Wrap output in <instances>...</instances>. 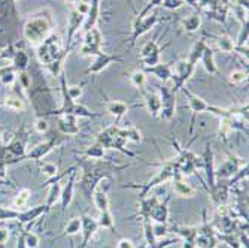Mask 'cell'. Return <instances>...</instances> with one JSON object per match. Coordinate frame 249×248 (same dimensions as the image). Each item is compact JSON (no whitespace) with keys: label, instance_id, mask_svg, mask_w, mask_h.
<instances>
[{"label":"cell","instance_id":"33","mask_svg":"<svg viewBox=\"0 0 249 248\" xmlns=\"http://www.w3.org/2000/svg\"><path fill=\"white\" fill-rule=\"evenodd\" d=\"M206 45H208V43H206V40H205V39H200V40H197V42L193 45V48H191V51H190V54H188L187 60H188L191 64L197 66V63L200 61L201 53H203V50H205Z\"/></svg>","mask_w":249,"mask_h":248},{"label":"cell","instance_id":"2","mask_svg":"<svg viewBox=\"0 0 249 248\" xmlns=\"http://www.w3.org/2000/svg\"><path fill=\"white\" fill-rule=\"evenodd\" d=\"M69 53L71 50L63 48L60 36L53 33L42 42L37 56H39L40 63H43L50 69V72L54 76H57L63 72V64H64L66 57L69 56Z\"/></svg>","mask_w":249,"mask_h":248},{"label":"cell","instance_id":"30","mask_svg":"<svg viewBox=\"0 0 249 248\" xmlns=\"http://www.w3.org/2000/svg\"><path fill=\"white\" fill-rule=\"evenodd\" d=\"M128 109H130V106L121 100H107L106 102V111L117 120H121L128 112Z\"/></svg>","mask_w":249,"mask_h":248},{"label":"cell","instance_id":"56","mask_svg":"<svg viewBox=\"0 0 249 248\" xmlns=\"http://www.w3.org/2000/svg\"><path fill=\"white\" fill-rule=\"evenodd\" d=\"M17 248H26V239H24V235H21L19 239H18V247Z\"/></svg>","mask_w":249,"mask_h":248},{"label":"cell","instance_id":"42","mask_svg":"<svg viewBox=\"0 0 249 248\" xmlns=\"http://www.w3.org/2000/svg\"><path fill=\"white\" fill-rule=\"evenodd\" d=\"M230 79V84L231 85H239V84H243L248 81V72L245 71H233L229 76Z\"/></svg>","mask_w":249,"mask_h":248},{"label":"cell","instance_id":"46","mask_svg":"<svg viewBox=\"0 0 249 248\" xmlns=\"http://www.w3.org/2000/svg\"><path fill=\"white\" fill-rule=\"evenodd\" d=\"M161 2L163 0H148V5L141 11V14L138 15L139 18H142V17H145V15H148V14H151V9H154L155 6H161Z\"/></svg>","mask_w":249,"mask_h":248},{"label":"cell","instance_id":"54","mask_svg":"<svg viewBox=\"0 0 249 248\" xmlns=\"http://www.w3.org/2000/svg\"><path fill=\"white\" fill-rule=\"evenodd\" d=\"M117 248H134V245H133V242L130 239H121L117 244Z\"/></svg>","mask_w":249,"mask_h":248},{"label":"cell","instance_id":"49","mask_svg":"<svg viewBox=\"0 0 249 248\" xmlns=\"http://www.w3.org/2000/svg\"><path fill=\"white\" fill-rule=\"evenodd\" d=\"M67 95H69L73 100L79 99L82 96V85H73V87H67Z\"/></svg>","mask_w":249,"mask_h":248},{"label":"cell","instance_id":"52","mask_svg":"<svg viewBox=\"0 0 249 248\" xmlns=\"http://www.w3.org/2000/svg\"><path fill=\"white\" fill-rule=\"evenodd\" d=\"M11 218H18V212L0 208V220H11Z\"/></svg>","mask_w":249,"mask_h":248},{"label":"cell","instance_id":"25","mask_svg":"<svg viewBox=\"0 0 249 248\" xmlns=\"http://www.w3.org/2000/svg\"><path fill=\"white\" fill-rule=\"evenodd\" d=\"M143 93V97H145V106L148 108V112L151 114V117L157 118L160 117V111H161V99H160V95L157 92H142Z\"/></svg>","mask_w":249,"mask_h":248},{"label":"cell","instance_id":"47","mask_svg":"<svg viewBox=\"0 0 249 248\" xmlns=\"http://www.w3.org/2000/svg\"><path fill=\"white\" fill-rule=\"evenodd\" d=\"M29 197H30V190H22V191H19V194L15 199V205L17 207H24L26 202L29 200Z\"/></svg>","mask_w":249,"mask_h":248},{"label":"cell","instance_id":"3","mask_svg":"<svg viewBox=\"0 0 249 248\" xmlns=\"http://www.w3.org/2000/svg\"><path fill=\"white\" fill-rule=\"evenodd\" d=\"M96 142H99L105 150H117L130 159L136 157V153L125 148V144L128 142V127L109 126L97 133Z\"/></svg>","mask_w":249,"mask_h":248},{"label":"cell","instance_id":"22","mask_svg":"<svg viewBox=\"0 0 249 248\" xmlns=\"http://www.w3.org/2000/svg\"><path fill=\"white\" fill-rule=\"evenodd\" d=\"M75 178H76V169H73L71 173H69V179H67L66 186L61 189V196H60V200H61V211L63 214L66 212L67 207L72 204L73 200V191H75Z\"/></svg>","mask_w":249,"mask_h":248},{"label":"cell","instance_id":"31","mask_svg":"<svg viewBox=\"0 0 249 248\" xmlns=\"http://www.w3.org/2000/svg\"><path fill=\"white\" fill-rule=\"evenodd\" d=\"M182 178L184 176H180V175L173 178V190H175V193L178 196H180V197H193L196 194V189H193L190 184H187Z\"/></svg>","mask_w":249,"mask_h":248},{"label":"cell","instance_id":"5","mask_svg":"<svg viewBox=\"0 0 249 248\" xmlns=\"http://www.w3.org/2000/svg\"><path fill=\"white\" fill-rule=\"evenodd\" d=\"M178 175H180V173L178 171V166H176L175 159H172V160H166L164 165H161V169L158 171L157 175L152 179H149L148 183H145V184H127V186H123V187L124 189L128 187V189L139 190V199H145L148 196V193L154 187L160 186V184H163L166 181H170V179H173ZM180 176H182V175H180Z\"/></svg>","mask_w":249,"mask_h":248},{"label":"cell","instance_id":"53","mask_svg":"<svg viewBox=\"0 0 249 248\" xmlns=\"http://www.w3.org/2000/svg\"><path fill=\"white\" fill-rule=\"evenodd\" d=\"M15 61H17V64L22 69V67H26V66H27V56H26L24 53H18Z\"/></svg>","mask_w":249,"mask_h":248},{"label":"cell","instance_id":"32","mask_svg":"<svg viewBox=\"0 0 249 248\" xmlns=\"http://www.w3.org/2000/svg\"><path fill=\"white\" fill-rule=\"evenodd\" d=\"M93 204L96 205V208L103 212V211H109V199H107V194L105 190L102 189H96L94 193H93Z\"/></svg>","mask_w":249,"mask_h":248},{"label":"cell","instance_id":"51","mask_svg":"<svg viewBox=\"0 0 249 248\" xmlns=\"http://www.w3.org/2000/svg\"><path fill=\"white\" fill-rule=\"evenodd\" d=\"M24 239H26V245L30 247V248H36L39 245V238L33 233H27L24 235Z\"/></svg>","mask_w":249,"mask_h":248},{"label":"cell","instance_id":"37","mask_svg":"<svg viewBox=\"0 0 249 248\" xmlns=\"http://www.w3.org/2000/svg\"><path fill=\"white\" fill-rule=\"evenodd\" d=\"M48 211V207L47 205H40V207H36V208H32L30 211H27V212H22V214H18V218L21 220V221H32V220H35L36 217H39L40 214H43V212H47Z\"/></svg>","mask_w":249,"mask_h":248},{"label":"cell","instance_id":"26","mask_svg":"<svg viewBox=\"0 0 249 248\" xmlns=\"http://www.w3.org/2000/svg\"><path fill=\"white\" fill-rule=\"evenodd\" d=\"M99 17H100V0H91V2H89V12L84 19L81 32L85 33L88 30H91L93 27H96Z\"/></svg>","mask_w":249,"mask_h":248},{"label":"cell","instance_id":"43","mask_svg":"<svg viewBox=\"0 0 249 248\" xmlns=\"http://www.w3.org/2000/svg\"><path fill=\"white\" fill-rule=\"evenodd\" d=\"M248 35H249L248 22H245V24H242V29L239 32L237 40L234 42V47H248Z\"/></svg>","mask_w":249,"mask_h":248},{"label":"cell","instance_id":"15","mask_svg":"<svg viewBox=\"0 0 249 248\" xmlns=\"http://www.w3.org/2000/svg\"><path fill=\"white\" fill-rule=\"evenodd\" d=\"M84 19H85V17L82 14H79L72 6L71 8V12H69V18H67V38H66V47H64L66 50H71L72 42H73L76 33L82 29Z\"/></svg>","mask_w":249,"mask_h":248},{"label":"cell","instance_id":"13","mask_svg":"<svg viewBox=\"0 0 249 248\" xmlns=\"http://www.w3.org/2000/svg\"><path fill=\"white\" fill-rule=\"evenodd\" d=\"M158 95L161 99V111H160V118L170 121L175 117V109H176V93L172 88L161 85L158 88Z\"/></svg>","mask_w":249,"mask_h":248},{"label":"cell","instance_id":"14","mask_svg":"<svg viewBox=\"0 0 249 248\" xmlns=\"http://www.w3.org/2000/svg\"><path fill=\"white\" fill-rule=\"evenodd\" d=\"M163 48L158 45L157 42V36L152 38L151 40H148L143 48L141 51V60L143 63L145 67H151V66H155L160 63V54H161Z\"/></svg>","mask_w":249,"mask_h":248},{"label":"cell","instance_id":"57","mask_svg":"<svg viewBox=\"0 0 249 248\" xmlns=\"http://www.w3.org/2000/svg\"><path fill=\"white\" fill-rule=\"evenodd\" d=\"M9 106H12V108H17V109H19L21 108V102L19 100H14V102H6Z\"/></svg>","mask_w":249,"mask_h":248},{"label":"cell","instance_id":"35","mask_svg":"<svg viewBox=\"0 0 249 248\" xmlns=\"http://www.w3.org/2000/svg\"><path fill=\"white\" fill-rule=\"evenodd\" d=\"M81 155H84L85 159L100 160V159H103V157H105V148H103L99 142H96V144H93L91 147L85 148V150L81 153Z\"/></svg>","mask_w":249,"mask_h":248},{"label":"cell","instance_id":"24","mask_svg":"<svg viewBox=\"0 0 249 248\" xmlns=\"http://www.w3.org/2000/svg\"><path fill=\"white\" fill-rule=\"evenodd\" d=\"M145 74H152L157 79L167 82L172 78V63H158L151 67H143Z\"/></svg>","mask_w":249,"mask_h":248},{"label":"cell","instance_id":"27","mask_svg":"<svg viewBox=\"0 0 249 248\" xmlns=\"http://www.w3.org/2000/svg\"><path fill=\"white\" fill-rule=\"evenodd\" d=\"M66 138H67V136H64V138H58V136H57V138H53V139L48 141V142L39 144L37 147H35V148L32 150V153H30V159H33V160L42 159L43 155H47L48 153H51L53 148H55L57 145H60Z\"/></svg>","mask_w":249,"mask_h":248},{"label":"cell","instance_id":"10","mask_svg":"<svg viewBox=\"0 0 249 248\" xmlns=\"http://www.w3.org/2000/svg\"><path fill=\"white\" fill-rule=\"evenodd\" d=\"M248 162L242 157L233 154L229 151V157L218 169H215V178L218 179H230L231 176H234L243 166H246Z\"/></svg>","mask_w":249,"mask_h":248},{"label":"cell","instance_id":"17","mask_svg":"<svg viewBox=\"0 0 249 248\" xmlns=\"http://www.w3.org/2000/svg\"><path fill=\"white\" fill-rule=\"evenodd\" d=\"M180 92H182L184 95H185V97H187V100H188V106H190V109L193 111V115H194V118H196V115L197 114H203V112H208L209 111V103L205 100V99H201V97H198L197 95H194L190 88H187L185 85L180 88ZM194 118H193V121H194ZM194 124V123H193ZM193 124H191V127H190V132H193Z\"/></svg>","mask_w":249,"mask_h":248},{"label":"cell","instance_id":"29","mask_svg":"<svg viewBox=\"0 0 249 248\" xmlns=\"http://www.w3.org/2000/svg\"><path fill=\"white\" fill-rule=\"evenodd\" d=\"M200 61L203 64V67H205V71L209 74V75H218V67L215 64V58H213V50L209 47V45H206L205 50H203L201 53V57H200Z\"/></svg>","mask_w":249,"mask_h":248},{"label":"cell","instance_id":"36","mask_svg":"<svg viewBox=\"0 0 249 248\" xmlns=\"http://www.w3.org/2000/svg\"><path fill=\"white\" fill-rule=\"evenodd\" d=\"M200 24H201V17H200V14H193L191 17H188V18H185L182 21V27H184V30L187 33L197 32L198 27H200Z\"/></svg>","mask_w":249,"mask_h":248},{"label":"cell","instance_id":"7","mask_svg":"<svg viewBox=\"0 0 249 248\" xmlns=\"http://www.w3.org/2000/svg\"><path fill=\"white\" fill-rule=\"evenodd\" d=\"M173 147L178 151V155L175 157V162H176L179 173L182 176H190V175L196 173V171L198 168H203L201 159H198V155H196L193 151L179 147L176 142H173Z\"/></svg>","mask_w":249,"mask_h":248},{"label":"cell","instance_id":"23","mask_svg":"<svg viewBox=\"0 0 249 248\" xmlns=\"http://www.w3.org/2000/svg\"><path fill=\"white\" fill-rule=\"evenodd\" d=\"M58 130L64 136H75L79 133L81 127L78 123V117L75 115H60L58 118Z\"/></svg>","mask_w":249,"mask_h":248},{"label":"cell","instance_id":"34","mask_svg":"<svg viewBox=\"0 0 249 248\" xmlns=\"http://www.w3.org/2000/svg\"><path fill=\"white\" fill-rule=\"evenodd\" d=\"M216 40V45L218 48L222 51V53H234V42L230 36L227 35H219V36H211Z\"/></svg>","mask_w":249,"mask_h":248},{"label":"cell","instance_id":"39","mask_svg":"<svg viewBox=\"0 0 249 248\" xmlns=\"http://www.w3.org/2000/svg\"><path fill=\"white\" fill-rule=\"evenodd\" d=\"M130 81H131V84L136 88H139V90H142V92H143V90H145L143 87L146 84V74L143 71H134L130 75Z\"/></svg>","mask_w":249,"mask_h":248},{"label":"cell","instance_id":"40","mask_svg":"<svg viewBox=\"0 0 249 248\" xmlns=\"http://www.w3.org/2000/svg\"><path fill=\"white\" fill-rule=\"evenodd\" d=\"M230 11H233L236 19L240 22V24L248 22V9L246 8H243V6H240L237 3H233V5H230Z\"/></svg>","mask_w":249,"mask_h":248},{"label":"cell","instance_id":"59","mask_svg":"<svg viewBox=\"0 0 249 248\" xmlns=\"http://www.w3.org/2000/svg\"><path fill=\"white\" fill-rule=\"evenodd\" d=\"M66 2L69 3V5H75V3L78 2V0H66Z\"/></svg>","mask_w":249,"mask_h":248},{"label":"cell","instance_id":"19","mask_svg":"<svg viewBox=\"0 0 249 248\" xmlns=\"http://www.w3.org/2000/svg\"><path fill=\"white\" fill-rule=\"evenodd\" d=\"M206 190L211 194V199H212V202L216 207L227 204L229 196H230V186H229V183H222V179H219V183H215L212 187H208Z\"/></svg>","mask_w":249,"mask_h":248},{"label":"cell","instance_id":"9","mask_svg":"<svg viewBox=\"0 0 249 248\" xmlns=\"http://www.w3.org/2000/svg\"><path fill=\"white\" fill-rule=\"evenodd\" d=\"M194 71H196V66L191 64L187 58L175 63V67H172V78H170L173 81L172 90L175 93H178L179 90L187 84V81L193 76Z\"/></svg>","mask_w":249,"mask_h":248},{"label":"cell","instance_id":"48","mask_svg":"<svg viewBox=\"0 0 249 248\" xmlns=\"http://www.w3.org/2000/svg\"><path fill=\"white\" fill-rule=\"evenodd\" d=\"M40 168H42L43 173L47 175V176H50V178H55V176H57V166H55V165L43 163V165H40Z\"/></svg>","mask_w":249,"mask_h":248},{"label":"cell","instance_id":"8","mask_svg":"<svg viewBox=\"0 0 249 248\" xmlns=\"http://www.w3.org/2000/svg\"><path fill=\"white\" fill-rule=\"evenodd\" d=\"M196 248H216L218 236L212 224L206 220V211L203 212V223L197 228V233L194 238Z\"/></svg>","mask_w":249,"mask_h":248},{"label":"cell","instance_id":"58","mask_svg":"<svg viewBox=\"0 0 249 248\" xmlns=\"http://www.w3.org/2000/svg\"><path fill=\"white\" fill-rule=\"evenodd\" d=\"M6 236H8V232L6 230H0V242H5Z\"/></svg>","mask_w":249,"mask_h":248},{"label":"cell","instance_id":"18","mask_svg":"<svg viewBox=\"0 0 249 248\" xmlns=\"http://www.w3.org/2000/svg\"><path fill=\"white\" fill-rule=\"evenodd\" d=\"M240 218H234L231 214L229 215H216V220L213 221L212 228H215L218 235H231L237 232V221Z\"/></svg>","mask_w":249,"mask_h":248},{"label":"cell","instance_id":"16","mask_svg":"<svg viewBox=\"0 0 249 248\" xmlns=\"http://www.w3.org/2000/svg\"><path fill=\"white\" fill-rule=\"evenodd\" d=\"M123 61V57H118V56H112V54H106V53H100L99 56L94 57V61L88 66V69L84 72V76L87 75H96V74H100L103 69L112 63H120Z\"/></svg>","mask_w":249,"mask_h":248},{"label":"cell","instance_id":"44","mask_svg":"<svg viewBox=\"0 0 249 248\" xmlns=\"http://www.w3.org/2000/svg\"><path fill=\"white\" fill-rule=\"evenodd\" d=\"M152 233L155 236V239H161V238H166L169 230H167V226L166 224H161V223H155L152 224Z\"/></svg>","mask_w":249,"mask_h":248},{"label":"cell","instance_id":"38","mask_svg":"<svg viewBox=\"0 0 249 248\" xmlns=\"http://www.w3.org/2000/svg\"><path fill=\"white\" fill-rule=\"evenodd\" d=\"M97 224H99V228H103V229H109V230H114L115 229L114 217H112V214H110V210L100 212V217L97 220Z\"/></svg>","mask_w":249,"mask_h":248},{"label":"cell","instance_id":"21","mask_svg":"<svg viewBox=\"0 0 249 248\" xmlns=\"http://www.w3.org/2000/svg\"><path fill=\"white\" fill-rule=\"evenodd\" d=\"M99 229L97 220H94L89 215H82L81 217V230H82V244L81 248H87L88 242L91 241V238L94 236V233Z\"/></svg>","mask_w":249,"mask_h":248},{"label":"cell","instance_id":"28","mask_svg":"<svg viewBox=\"0 0 249 248\" xmlns=\"http://www.w3.org/2000/svg\"><path fill=\"white\" fill-rule=\"evenodd\" d=\"M149 218L154 220L155 223L166 224L169 220V197L164 202L158 200V204L149 211Z\"/></svg>","mask_w":249,"mask_h":248},{"label":"cell","instance_id":"41","mask_svg":"<svg viewBox=\"0 0 249 248\" xmlns=\"http://www.w3.org/2000/svg\"><path fill=\"white\" fill-rule=\"evenodd\" d=\"M79 230H81V218H72L64 228V233L69 235V236L79 233Z\"/></svg>","mask_w":249,"mask_h":248},{"label":"cell","instance_id":"11","mask_svg":"<svg viewBox=\"0 0 249 248\" xmlns=\"http://www.w3.org/2000/svg\"><path fill=\"white\" fill-rule=\"evenodd\" d=\"M160 21V15L158 14H148L142 18L136 17L133 22V30H131V38H130V47H134L136 40H138L142 35L148 33L154 26Z\"/></svg>","mask_w":249,"mask_h":248},{"label":"cell","instance_id":"55","mask_svg":"<svg viewBox=\"0 0 249 248\" xmlns=\"http://www.w3.org/2000/svg\"><path fill=\"white\" fill-rule=\"evenodd\" d=\"M36 129H37L39 132H47V130H48V123L45 121V120H37Z\"/></svg>","mask_w":249,"mask_h":248},{"label":"cell","instance_id":"6","mask_svg":"<svg viewBox=\"0 0 249 248\" xmlns=\"http://www.w3.org/2000/svg\"><path fill=\"white\" fill-rule=\"evenodd\" d=\"M53 18L50 14H42L40 17H36L30 19L26 24V38L30 42H43L53 30Z\"/></svg>","mask_w":249,"mask_h":248},{"label":"cell","instance_id":"20","mask_svg":"<svg viewBox=\"0 0 249 248\" xmlns=\"http://www.w3.org/2000/svg\"><path fill=\"white\" fill-rule=\"evenodd\" d=\"M201 163H203V169H205V172H206L208 187H212L216 183V178H215V166H213V151H212L211 142H208L205 150H203Z\"/></svg>","mask_w":249,"mask_h":248},{"label":"cell","instance_id":"45","mask_svg":"<svg viewBox=\"0 0 249 248\" xmlns=\"http://www.w3.org/2000/svg\"><path fill=\"white\" fill-rule=\"evenodd\" d=\"M182 5H185L184 0H163L161 2V6L169 9V11H175V9H179Z\"/></svg>","mask_w":249,"mask_h":248},{"label":"cell","instance_id":"4","mask_svg":"<svg viewBox=\"0 0 249 248\" xmlns=\"http://www.w3.org/2000/svg\"><path fill=\"white\" fill-rule=\"evenodd\" d=\"M60 82H61L63 105H61V108L48 112V115H75L78 118H97L102 115L100 112H94L91 109H88L87 106L78 103L76 100H73L69 95H67V82H66V76L63 72L60 74Z\"/></svg>","mask_w":249,"mask_h":248},{"label":"cell","instance_id":"1","mask_svg":"<svg viewBox=\"0 0 249 248\" xmlns=\"http://www.w3.org/2000/svg\"><path fill=\"white\" fill-rule=\"evenodd\" d=\"M78 166L82 169V178L79 187L85 196L87 200L91 202L94 190L99 187V183L102 179L109 178L112 173L121 172L124 169H128L130 165H117L114 162L107 160H94V159H78Z\"/></svg>","mask_w":249,"mask_h":248},{"label":"cell","instance_id":"12","mask_svg":"<svg viewBox=\"0 0 249 248\" xmlns=\"http://www.w3.org/2000/svg\"><path fill=\"white\" fill-rule=\"evenodd\" d=\"M102 43H103V36L99 29L93 27L84 33V43L81 47V54L82 56H99L102 53Z\"/></svg>","mask_w":249,"mask_h":248},{"label":"cell","instance_id":"50","mask_svg":"<svg viewBox=\"0 0 249 248\" xmlns=\"http://www.w3.org/2000/svg\"><path fill=\"white\" fill-rule=\"evenodd\" d=\"M79 14H82L84 17H87L88 15V12H89V3H85V2H82V0H78V2L75 3V5H72Z\"/></svg>","mask_w":249,"mask_h":248}]
</instances>
